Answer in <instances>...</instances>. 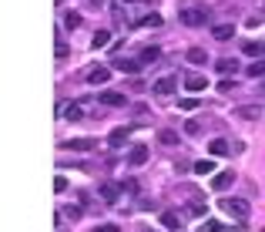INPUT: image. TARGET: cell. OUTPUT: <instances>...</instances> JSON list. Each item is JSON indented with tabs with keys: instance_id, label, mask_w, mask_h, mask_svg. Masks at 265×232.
Returning a JSON list of instances; mask_svg holds the SVG:
<instances>
[{
	"instance_id": "obj_1",
	"label": "cell",
	"mask_w": 265,
	"mask_h": 232,
	"mask_svg": "<svg viewBox=\"0 0 265 232\" xmlns=\"http://www.w3.org/2000/svg\"><path fill=\"white\" fill-rule=\"evenodd\" d=\"M185 27H202V24H208V10H202V7H188V10H181L178 14Z\"/></svg>"
},
{
	"instance_id": "obj_2",
	"label": "cell",
	"mask_w": 265,
	"mask_h": 232,
	"mask_svg": "<svg viewBox=\"0 0 265 232\" xmlns=\"http://www.w3.org/2000/svg\"><path fill=\"white\" fill-rule=\"evenodd\" d=\"M222 209H225L232 219H238V222H245V219H248V202H245V199H225Z\"/></svg>"
},
{
	"instance_id": "obj_3",
	"label": "cell",
	"mask_w": 265,
	"mask_h": 232,
	"mask_svg": "<svg viewBox=\"0 0 265 232\" xmlns=\"http://www.w3.org/2000/svg\"><path fill=\"white\" fill-rule=\"evenodd\" d=\"M175 88H178V77H175V74H168V77H158V81L151 84V91H154L158 98H168L171 91H175Z\"/></svg>"
},
{
	"instance_id": "obj_4",
	"label": "cell",
	"mask_w": 265,
	"mask_h": 232,
	"mask_svg": "<svg viewBox=\"0 0 265 232\" xmlns=\"http://www.w3.org/2000/svg\"><path fill=\"white\" fill-rule=\"evenodd\" d=\"M64 148L67 152H94L97 141L94 138H71V141H64Z\"/></svg>"
},
{
	"instance_id": "obj_5",
	"label": "cell",
	"mask_w": 265,
	"mask_h": 232,
	"mask_svg": "<svg viewBox=\"0 0 265 232\" xmlns=\"http://www.w3.org/2000/svg\"><path fill=\"white\" fill-rule=\"evenodd\" d=\"M235 178H238L235 172H218L215 175V182H211V189H215V192H228V189L235 185Z\"/></svg>"
},
{
	"instance_id": "obj_6",
	"label": "cell",
	"mask_w": 265,
	"mask_h": 232,
	"mask_svg": "<svg viewBox=\"0 0 265 232\" xmlns=\"http://www.w3.org/2000/svg\"><path fill=\"white\" fill-rule=\"evenodd\" d=\"M148 158H151V148H148V145H134L131 152H128V162H131L134 168H138V165H145Z\"/></svg>"
},
{
	"instance_id": "obj_7",
	"label": "cell",
	"mask_w": 265,
	"mask_h": 232,
	"mask_svg": "<svg viewBox=\"0 0 265 232\" xmlns=\"http://www.w3.org/2000/svg\"><path fill=\"white\" fill-rule=\"evenodd\" d=\"M185 88H188L191 95H198V91L208 88V77H205V74H188V77H185Z\"/></svg>"
},
{
	"instance_id": "obj_8",
	"label": "cell",
	"mask_w": 265,
	"mask_h": 232,
	"mask_svg": "<svg viewBox=\"0 0 265 232\" xmlns=\"http://www.w3.org/2000/svg\"><path fill=\"white\" fill-rule=\"evenodd\" d=\"M128 138H131V128L124 125V128H114L111 135H108V141H111V148H121V145H124Z\"/></svg>"
},
{
	"instance_id": "obj_9",
	"label": "cell",
	"mask_w": 265,
	"mask_h": 232,
	"mask_svg": "<svg viewBox=\"0 0 265 232\" xmlns=\"http://www.w3.org/2000/svg\"><path fill=\"white\" fill-rule=\"evenodd\" d=\"M97 192H101V199H104L108 205H114V202H118V192H121V185H114V182H104Z\"/></svg>"
},
{
	"instance_id": "obj_10",
	"label": "cell",
	"mask_w": 265,
	"mask_h": 232,
	"mask_svg": "<svg viewBox=\"0 0 265 232\" xmlns=\"http://www.w3.org/2000/svg\"><path fill=\"white\" fill-rule=\"evenodd\" d=\"M108 77H111L108 67H91L88 71V84H108Z\"/></svg>"
},
{
	"instance_id": "obj_11",
	"label": "cell",
	"mask_w": 265,
	"mask_h": 232,
	"mask_svg": "<svg viewBox=\"0 0 265 232\" xmlns=\"http://www.w3.org/2000/svg\"><path fill=\"white\" fill-rule=\"evenodd\" d=\"M161 24H165V20H161V14H145V17H138L134 20V27H161Z\"/></svg>"
},
{
	"instance_id": "obj_12",
	"label": "cell",
	"mask_w": 265,
	"mask_h": 232,
	"mask_svg": "<svg viewBox=\"0 0 265 232\" xmlns=\"http://www.w3.org/2000/svg\"><path fill=\"white\" fill-rule=\"evenodd\" d=\"M124 101H128V98L118 95V91H104V95H101V104H108V108H121Z\"/></svg>"
},
{
	"instance_id": "obj_13",
	"label": "cell",
	"mask_w": 265,
	"mask_h": 232,
	"mask_svg": "<svg viewBox=\"0 0 265 232\" xmlns=\"http://www.w3.org/2000/svg\"><path fill=\"white\" fill-rule=\"evenodd\" d=\"M208 152L215 155V158H225V155H232V148H228V141H225V138H215V141L208 145Z\"/></svg>"
},
{
	"instance_id": "obj_14",
	"label": "cell",
	"mask_w": 265,
	"mask_h": 232,
	"mask_svg": "<svg viewBox=\"0 0 265 232\" xmlns=\"http://www.w3.org/2000/svg\"><path fill=\"white\" fill-rule=\"evenodd\" d=\"M161 226H165V229H178V232H181V215L171 212V209H168V212H161Z\"/></svg>"
},
{
	"instance_id": "obj_15",
	"label": "cell",
	"mask_w": 265,
	"mask_h": 232,
	"mask_svg": "<svg viewBox=\"0 0 265 232\" xmlns=\"http://www.w3.org/2000/svg\"><path fill=\"white\" fill-rule=\"evenodd\" d=\"M242 51H245L248 58H259V61H262V54H265V44H262V40H248V44H242Z\"/></svg>"
},
{
	"instance_id": "obj_16",
	"label": "cell",
	"mask_w": 265,
	"mask_h": 232,
	"mask_svg": "<svg viewBox=\"0 0 265 232\" xmlns=\"http://www.w3.org/2000/svg\"><path fill=\"white\" fill-rule=\"evenodd\" d=\"M211 34H215V40H232L235 37V24H218Z\"/></svg>"
},
{
	"instance_id": "obj_17",
	"label": "cell",
	"mask_w": 265,
	"mask_h": 232,
	"mask_svg": "<svg viewBox=\"0 0 265 232\" xmlns=\"http://www.w3.org/2000/svg\"><path fill=\"white\" fill-rule=\"evenodd\" d=\"M118 71H124V74H138V71H141V61H124V58H118Z\"/></svg>"
},
{
	"instance_id": "obj_18",
	"label": "cell",
	"mask_w": 265,
	"mask_h": 232,
	"mask_svg": "<svg viewBox=\"0 0 265 232\" xmlns=\"http://www.w3.org/2000/svg\"><path fill=\"white\" fill-rule=\"evenodd\" d=\"M215 67H218L222 74H232V71H238V61L235 58H222V61H215Z\"/></svg>"
},
{
	"instance_id": "obj_19",
	"label": "cell",
	"mask_w": 265,
	"mask_h": 232,
	"mask_svg": "<svg viewBox=\"0 0 265 232\" xmlns=\"http://www.w3.org/2000/svg\"><path fill=\"white\" fill-rule=\"evenodd\" d=\"M185 58H188L191 64H205L208 54H205V47H188V54H185Z\"/></svg>"
},
{
	"instance_id": "obj_20",
	"label": "cell",
	"mask_w": 265,
	"mask_h": 232,
	"mask_svg": "<svg viewBox=\"0 0 265 232\" xmlns=\"http://www.w3.org/2000/svg\"><path fill=\"white\" fill-rule=\"evenodd\" d=\"M215 172V162H211V158H198V162H195V175H211Z\"/></svg>"
},
{
	"instance_id": "obj_21",
	"label": "cell",
	"mask_w": 265,
	"mask_h": 232,
	"mask_svg": "<svg viewBox=\"0 0 265 232\" xmlns=\"http://www.w3.org/2000/svg\"><path fill=\"white\" fill-rule=\"evenodd\" d=\"M202 232H232L225 226V222H215V219H205V222H202Z\"/></svg>"
},
{
	"instance_id": "obj_22",
	"label": "cell",
	"mask_w": 265,
	"mask_h": 232,
	"mask_svg": "<svg viewBox=\"0 0 265 232\" xmlns=\"http://www.w3.org/2000/svg\"><path fill=\"white\" fill-rule=\"evenodd\" d=\"M108 40H111V34H108V31H94V37H91V47H108Z\"/></svg>"
},
{
	"instance_id": "obj_23",
	"label": "cell",
	"mask_w": 265,
	"mask_h": 232,
	"mask_svg": "<svg viewBox=\"0 0 265 232\" xmlns=\"http://www.w3.org/2000/svg\"><path fill=\"white\" fill-rule=\"evenodd\" d=\"M245 74L248 77H262L265 74V61H252V64L245 67Z\"/></svg>"
},
{
	"instance_id": "obj_24",
	"label": "cell",
	"mask_w": 265,
	"mask_h": 232,
	"mask_svg": "<svg viewBox=\"0 0 265 232\" xmlns=\"http://www.w3.org/2000/svg\"><path fill=\"white\" fill-rule=\"evenodd\" d=\"M64 118H67V121H81V118H84V111H81L77 104H67V108H64Z\"/></svg>"
},
{
	"instance_id": "obj_25",
	"label": "cell",
	"mask_w": 265,
	"mask_h": 232,
	"mask_svg": "<svg viewBox=\"0 0 265 232\" xmlns=\"http://www.w3.org/2000/svg\"><path fill=\"white\" fill-rule=\"evenodd\" d=\"M158 141H161V145H175V141H178V135H175L171 128H161V132H158Z\"/></svg>"
},
{
	"instance_id": "obj_26",
	"label": "cell",
	"mask_w": 265,
	"mask_h": 232,
	"mask_svg": "<svg viewBox=\"0 0 265 232\" xmlns=\"http://www.w3.org/2000/svg\"><path fill=\"white\" fill-rule=\"evenodd\" d=\"M158 54H161V51H158V47H145V51H141V64H148V61H158Z\"/></svg>"
},
{
	"instance_id": "obj_27",
	"label": "cell",
	"mask_w": 265,
	"mask_h": 232,
	"mask_svg": "<svg viewBox=\"0 0 265 232\" xmlns=\"http://www.w3.org/2000/svg\"><path fill=\"white\" fill-rule=\"evenodd\" d=\"M198 104H202L198 98H181V101H178V108H181V111H195Z\"/></svg>"
},
{
	"instance_id": "obj_28",
	"label": "cell",
	"mask_w": 265,
	"mask_h": 232,
	"mask_svg": "<svg viewBox=\"0 0 265 232\" xmlns=\"http://www.w3.org/2000/svg\"><path fill=\"white\" fill-rule=\"evenodd\" d=\"M64 27H71V31L81 27V14H74V10H71V14H64Z\"/></svg>"
},
{
	"instance_id": "obj_29",
	"label": "cell",
	"mask_w": 265,
	"mask_h": 232,
	"mask_svg": "<svg viewBox=\"0 0 265 232\" xmlns=\"http://www.w3.org/2000/svg\"><path fill=\"white\" fill-rule=\"evenodd\" d=\"M64 189H67V178H64V175H57V178H54V192H64Z\"/></svg>"
},
{
	"instance_id": "obj_30",
	"label": "cell",
	"mask_w": 265,
	"mask_h": 232,
	"mask_svg": "<svg viewBox=\"0 0 265 232\" xmlns=\"http://www.w3.org/2000/svg\"><path fill=\"white\" fill-rule=\"evenodd\" d=\"M238 115L242 118H259V108H238Z\"/></svg>"
},
{
	"instance_id": "obj_31",
	"label": "cell",
	"mask_w": 265,
	"mask_h": 232,
	"mask_svg": "<svg viewBox=\"0 0 265 232\" xmlns=\"http://www.w3.org/2000/svg\"><path fill=\"white\" fill-rule=\"evenodd\" d=\"M232 88H235V84H232L228 77H225V81H222V84H218V91H222V95H232Z\"/></svg>"
},
{
	"instance_id": "obj_32",
	"label": "cell",
	"mask_w": 265,
	"mask_h": 232,
	"mask_svg": "<svg viewBox=\"0 0 265 232\" xmlns=\"http://www.w3.org/2000/svg\"><path fill=\"white\" fill-rule=\"evenodd\" d=\"M185 132L188 135H198V121H185Z\"/></svg>"
},
{
	"instance_id": "obj_33",
	"label": "cell",
	"mask_w": 265,
	"mask_h": 232,
	"mask_svg": "<svg viewBox=\"0 0 265 232\" xmlns=\"http://www.w3.org/2000/svg\"><path fill=\"white\" fill-rule=\"evenodd\" d=\"M94 232H118V226H111V222H108V226H97Z\"/></svg>"
},
{
	"instance_id": "obj_34",
	"label": "cell",
	"mask_w": 265,
	"mask_h": 232,
	"mask_svg": "<svg viewBox=\"0 0 265 232\" xmlns=\"http://www.w3.org/2000/svg\"><path fill=\"white\" fill-rule=\"evenodd\" d=\"M128 3H145V0H128Z\"/></svg>"
},
{
	"instance_id": "obj_35",
	"label": "cell",
	"mask_w": 265,
	"mask_h": 232,
	"mask_svg": "<svg viewBox=\"0 0 265 232\" xmlns=\"http://www.w3.org/2000/svg\"><path fill=\"white\" fill-rule=\"evenodd\" d=\"M141 232H154V229H141Z\"/></svg>"
}]
</instances>
